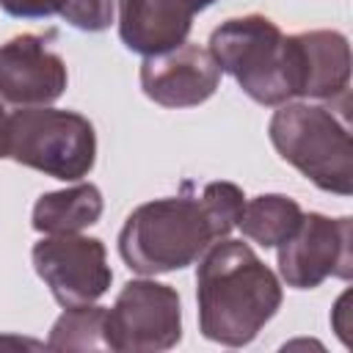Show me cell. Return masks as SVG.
<instances>
[{
    "label": "cell",
    "instance_id": "obj_13",
    "mask_svg": "<svg viewBox=\"0 0 353 353\" xmlns=\"http://www.w3.org/2000/svg\"><path fill=\"white\" fill-rule=\"evenodd\" d=\"M105 210L102 193L94 182H77L63 190L41 193L30 212V226L41 234H72L94 226Z\"/></svg>",
    "mask_w": 353,
    "mask_h": 353
},
{
    "label": "cell",
    "instance_id": "obj_7",
    "mask_svg": "<svg viewBox=\"0 0 353 353\" xmlns=\"http://www.w3.org/2000/svg\"><path fill=\"white\" fill-rule=\"evenodd\" d=\"M353 218H328L323 212H303L295 232L281 240L279 273L287 287L314 290L328 276L347 281L353 276Z\"/></svg>",
    "mask_w": 353,
    "mask_h": 353
},
{
    "label": "cell",
    "instance_id": "obj_12",
    "mask_svg": "<svg viewBox=\"0 0 353 353\" xmlns=\"http://www.w3.org/2000/svg\"><path fill=\"white\" fill-rule=\"evenodd\" d=\"M119 39L138 55H157L188 41L199 8L193 0H116Z\"/></svg>",
    "mask_w": 353,
    "mask_h": 353
},
{
    "label": "cell",
    "instance_id": "obj_4",
    "mask_svg": "<svg viewBox=\"0 0 353 353\" xmlns=\"http://www.w3.org/2000/svg\"><path fill=\"white\" fill-rule=\"evenodd\" d=\"M3 152L14 163L52 179L80 182L97 163V132L77 110L50 105L19 108L6 116Z\"/></svg>",
    "mask_w": 353,
    "mask_h": 353
},
{
    "label": "cell",
    "instance_id": "obj_8",
    "mask_svg": "<svg viewBox=\"0 0 353 353\" xmlns=\"http://www.w3.org/2000/svg\"><path fill=\"white\" fill-rule=\"evenodd\" d=\"M30 259L39 279L50 287L52 298L63 309L94 303L108 292L113 281L105 243L80 232L44 234L33 245Z\"/></svg>",
    "mask_w": 353,
    "mask_h": 353
},
{
    "label": "cell",
    "instance_id": "obj_14",
    "mask_svg": "<svg viewBox=\"0 0 353 353\" xmlns=\"http://www.w3.org/2000/svg\"><path fill=\"white\" fill-rule=\"evenodd\" d=\"M301 215L303 210L295 199L284 193H262L243 204L237 226L248 240L259 243L262 248H276L295 232Z\"/></svg>",
    "mask_w": 353,
    "mask_h": 353
},
{
    "label": "cell",
    "instance_id": "obj_5",
    "mask_svg": "<svg viewBox=\"0 0 353 353\" xmlns=\"http://www.w3.org/2000/svg\"><path fill=\"white\" fill-rule=\"evenodd\" d=\"M210 55L254 102L279 108L292 99L287 83L284 33L270 17L245 14L221 22L210 33Z\"/></svg>",
    "mask_w": 353,
    "mask_h": 353
},
{
    "label": "cell",
    "instance_id": "obj_2",
    "mask_svg": "<svg viewBox=\"0 0 353 353\" xmlns=\"http://www.w3.org/2000/svg\"><path fill=\"white\" fill-rule=\"evenodd\" d=\"M279 276L243 240H215L196 270L199 331L204 339L243 347L281 309Z\"/></svg>",
    "mask_w": 353,
    "mask_h": 353
},
{
    "label": "cell",
    "instance_id": "obj_3",
    "mask_svg": "<svg viewBox=\"0 0 353 353\" xmlns=\"http://www.w3.org/2000/svg\"><path fill=\"white\" fill-rule=\"evenodd\" d=\"M270 143L292 168L325 193H353V146L347 121L314 102H284L268 124Z\"/></svg>",
    "mask_w": 353,
    "mask_h": 353
},
{
    "label": "cell",
    "instance_id": "obj_18",
    "mask_svg": "<svg viewBox=\"0 0 353 353\" xmlns=\"http://www.w3.org/2000/svg\"><path fill=\"white\" fill-rule=\"evenodd\" d=\"M212 3H215V0H193V6H196L199 11H204V8H210Z\"/></svg>",
    "mask_w": 353,
    "mask_h": 353
},
{
    "label": "cell",
    "instance_id": "obj_1",
    "mask_svg": "<svg viewBox=\"0 0 353 353\" xmlns=\"http://www.w3.org/2000/svg\"><path fill=\"white\" fill-rule=\"evenodd\" d=\"M182 188L185 193L146 201L127 215L119 254L130 270L141 276L182 270L237 226L245 204L240 185L218 179L207 182L201 193H190V182Z\"/></svg>",
    "mask_w": 353,
    "mask_h": 353
},
{
    "label": "cell",
    "instance_id": "obj_6",
    "mask_svg": "<svg viewBox=\"0 0 353 353\" xmlns=\"http://www.w3.org/2000/svg\"><path fill=\"white\" fill-rule=\"evenodd\" d=\"M105 347L116 353H160L182 339V301L171 284L132 279L105 312Z\"/></svg>",
    "mask_w": 353,
    "mask_h": 353
},
{
    "label": "cell",
    "instance_id": "obj_16",
    "mask_svg": "<svg viewBox=\"0 0 353 353\" xmlns=\"http://www.w3.org/2000/svg\"><path fill=\"white\" fill-rule=\"evenodd\" d=\"M105 306H69L50 328V350H99L105 347Z\"/></svg>",
    "mask_w": 353,
    "mask_h": 353
},
{
    "label": "cell",
    "instance_id": "obj_15",
    "mask_svg": "<svg viewBox=\"0 0 353 353\" xmlns=\"http://www.w3.org/2000/svg\"><path fill=\"white\" fill-rule=\"evenodd\" d=\"M0 8L17 19L61 17L66 25L85 33L108 30L116 17V0H0Z\"/></svg>",
    "mask_w": 353,
    "mask_h": 353
},
{
    "label": "cell",
    "instance_id": "obj_17",
    "mask_svg": "<svg viewBox=\"0 0 353 353\" xmlns=\"http://www.w3.org/2000/svg\"><path fill=\"white\" fill-rule=\"evenodd\" d=\"M6 116H8V110L3 108V99H0V157H6V152H3V132H6Z\"/></svg>",
    "mask_w": 353,
    "mask_h": 353
},
{
    "label": "cell",
    "instance_id": "obj_11",
    "mask_svg": "<svg viewBox=\"0 0 353 353\" xmlns=\"http://www.w3.org/2000/svg\"><path fill=\"white\" fill-rule=\"evenodd\" d=\"M221 74L210 50L182 41L179 47L143 58L141 88L163 108H196L218 91Z\"/></svg>",
    "mask_w": 353,
    "mask_h": 353
},
{
    "label": "cell",
    "instance_id": "obj_10",
    "mask_svg": "<svg viewBox=\"0 0 353 353\" xmlns=\"http://www.w3.org/2000/svg\"><path fill=\"white\" fill-rule=\"evenodd\" d=\"M50 36L19 33L0 44V99L17 108L52 105L69 83L66 63L47 47Z\"/></svg>",
    "mask_w": 353,
    "mask_h": 353
},
{
    "label": "cell",
    "instance_id": "obj_9",
    "mask_svg": "<svg viewBox=\"0 0 353 353\" xmlns=\"http://www.w3.org/2000/svg\"><path fill=\"white\" fill-rule=\"evenodd\" d=\"M290 94L303 99L347 97L350 44L339 30H303L284 36Z\"/></svg>",
    "mask_w": 353,
    "mask_h": 353
}]
</instances>
